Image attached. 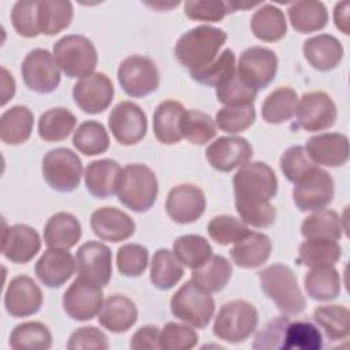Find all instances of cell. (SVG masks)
Segmentation results:
<instances>
[{
    "label": "cell",
    "mask_w": 350,
    "mask_h": 350,
    "mask_svg": "<svg viewBox=\"0 0 350 350\" xmlns=\"http://www.w3.org/2000/svg\"><path fill=\"white\" fill-rule=\"evenodd\" d=\"M235 204L269 202L278 193L273 170L262 161L243 164L232 178Z\"/></svg>",
    "instance_id": "cell-4"
},
{
    "label": "cell",
    "mask_w": 350,
    "mask_h": 350,
    "mask_svg": "<svg viewBox=\"0 0 350 350\" xmlns=\"http://www.w3.org/2000/svg\"><path fill=\"white\" fill-rule=\"evenodd\" d=\"M118 81L130 97H144L159 88L160 74L153 60L142 55H131L120 63Z\"/></svg>",
    "instance_id": "cell-9"
},
{
    "label": "cell",
    "mask_w": 350,
    "mask_h": 350,
    "mask_svg": "<svg viewBox=\"0 0 350 350\" xmlns=\"http://www.w3.org/2000/svg\"><path fill=\"white\" fill-rule=\"evenodd\" d=\"M256 120L254 105H239V107H223L217 111L215 123L216 126L228 134L242 133L249 129Z\"/></svg>",
    "instance_id": "cell-50"
},
{
    "label": "cell",
    "mask_w": 350,
    "mask_h": 350,
    "mask_svg": "<svg viewBox=\"0 0 350 350\" xmlns=\"http://www.w3.org/2000/svg\"><path fill=\"white\" fill-rule=\"evenodd\" d=\"M305 149L317 165L340 167L349 159V138L340 133H324L310 137Z\"/></svg>",
    "instance_id": "cell-24"
},
{
    "label": "cell",
    "mask_w": 350,
    "mask_h": 350,
    "mask_svg": "<svg viewBox=\"0 0 350 350\" xmlns=\"http://www.w3.org/2000/svg\"><path fill=\"white\" fill-rule=\"evenodd\" d=\"M232 273L230 261L223 256H211L201 267L193 269L191 282L206 293L223 290Z\"/></svg>",
    "instance_id": "cell-34"
},
{
    "label": "cell",
    "mask_w": 350,
    "mask_h": 350,
    "mask_svg": "<svg viewBox=\"0 0 350 350\" xmlns=\"http://www.w3.org/2000/svg\"><path fill=\"white\" fill-rule=\"evenodd\" d=\"M278 56L264 46H250L242 52L237 66L238 78L256 92L267 88L276 75Z\"/></svg>",
    "instance_id": "cell-10"
},
{
    "label": "cell",
    "mask_w": 350,
    "mask_h": 350,
    "mask_svg": "<svg viewBox=\"0 0 350 350\" xmlns=\"http://www.w3.org/2000/svg\"><path fill=\"white\" fill-rule=\"evenodd\" d=\"M313 320L332 340H340L350 334V312L343 305H323L313 310Z\"/></svg>",
    "instance_id": "cell-46"
},
{
    "label": "cell",
    "mask_w": 350,
    "mask_h": 350,
    "mask_svg": "<svg viewBox=\"0 0 350 350\" xmlns=\"http://www.w3.org/2000/svg\"><path fill=\"white\" fill-rule=\"evenodd\" d=\"M198 342L197 332L186 324L170 321L160 331L159 345L164 350H189Z\"/></svg>",
    "instance_id": "cell-55"
},
{
    "label": "cell",
    "mask_w": 350,
    "mask_h": 350,
    "mask_svg": "<svg viewBox=\"0 0 350 350\" xmlns=\"http://www.w3.org/2000/svg\"><path fill=\"white\" fill-rule=\"evenodd\" d=\"M250 29L254 37L261 41H279L287 33L286 16L280 8L272 4H264L253 14Z\"/></svg>",
    "instance_id": "cell-32"
},
{
    "label": "cell",
    "mask_w": 350,
    "mask_h": 350,
    "mask_svg": "<svg viewBox=\"0 0 350 350\" xmlns=\"http://www.w3.org/2000/svg\"><path fill=\"white\" fill-rule=\"evenodd\" d=\"M72 98L83 112L96 115L105 111L112 103L113 85L105 74L92 72L74 85Z\"/></svg>",
    "instance_id": "cell-16"
},
{
    "label": "cell",
    "mask_w": 350,
    "mask_h": 350,
    "mask_svg": "<svg viewBox=\"0 0 350 350\" xmlns=\"http://www.w3.org/2000/svg\"><path fill=\"white\" fill-rule=\"evenodd\" d=\"M53 56L68 78H83L97 66V51L93 42L81 34H70L57 40L53 44Z\"/></svg>",
    "instance_id": "cell-6"
},
{
    "label": "cell",
    "mask_w": 350,
    "mask_h": 350,
    "mask_svg": "<svg viewBox=\"0 0 350 350\" xmlns=\"http://www.w3.org/2000/svg\"><path fill=\"white\" fill-rule=\"evenodd\" d=\"M342 257V247L336 241L310 238L299 245L298 260L309 268L334 267Z\"/></svg>",
    "instance_id": "cell-37"
},
{
    "label": "cell",
    "mask_w": 350,
    "mask_h": 350,
    "mask_svg": "<svg viewBox=\"0 0 350 350\" xmlns=\"http://www.w3.org/2000/svg\"><path fill=\"white\" fill-rule=\"evenodd\" d=\"M81 235V223L68 212H57L52 215L44 227V241L51 249L68 250L77 245Z\"/></svg>",
    "instance_id": "cell-29"
},
{
    "label": "cell",
    "mask_w": 350,
    "mask_h": 350,
    "mask_svg": "<svg viewBox=\"0 0 350 350\" xmlns=\"http://www.w3.org/2000/svg\"><path fill=\"white\" fill-rule=\"evenodd\" d=\"M72 4L67 0L38 1L37 21L41 34L55 36L67 29L72 21Z\"/></svg>",
    "instance_id": "cell-35"
},
{
    "label": "cell",
    "mask_w": 350,
    "mask_h": 350,
    "mask_svg": "<svg viewBox=\"0 0 350 350\" xmlns=\"http://www.w3.org/2000/svg\"><path fill=\"white\" fill-rule=\"evenodd\" d=\"M21 74L25 85L40 94L56 90L60 83V70L55 56L42 48H36L26 55Z\"/></svg>",
    "instance_id": "cell-11"
},
{
    "label": "cell",
    "mask_w": 350,
    "mask_h": 350,
    "mask_svg": "<svg viewBox=\"0 0 350 350\" xmlns=\"http://www.w3.org/2000/svg\"><path fill=\"white\" fill-rule=\"evenodd\" d=\"M293 29L298 33H313L327 26L328 11L321 1H295L287 8Z\"/></svg>",
    "instance_id": "cell-33"
},
{
    "label": "cell",
    "mask_w": 350,
    "mask_h": 350,
    "mask_svg": "<svg viewBox=\"0 0 350 350\" xmlns=\"http://www.w3.org/2000/svg\"><path fill=\"white\" fill-rule=\"evenodd\" d=\"M77 124L74 113L66 108H52L41 113L38 119V135L46 142L66 139Z\"/></svg>",
    "instance_id": "cell-43"
},
{
    "label": "cell",
    "mask_w": 350,
    "mask_h": 350,
    "mask_svg": "<svg viewBox=\"0 0 350 350\" xmlns=\"http://www.w3.org/2000/svg\"><path fill=\"white\" fill-rule=\"evenodd\" d=\"M78 278L104 287L112 276V253L109 247L97 241L79 246L75 254Z\"/></svg>",
    "instance_id": "cell-14"
},
{
    "label": "cell",
    "mask_w": 350,
    "mask_h": 350,
    "mask_svg": "<svg viewBox=\"0 0 350 350\" xmlns=\"http://www.w3.org/2000/svg\"><path fill=\"white\" fill-rule=\"evenodd\" d=\"M205 194L191 183H182L172 187L165 200V211L171 220L179 224H189L198 220L205 212Z\"/></svg>",
    "instance_id": "cell-18"
},
{
    "label": "cell",
    "mask_w": 350,
    "mask_h": 350,
    "mask_svg": "<svg viewBox=\"0 0 350 350\" xmlns=\"http://www.w3.org/2000/svg\"><path fill=\"white\" fill-rule=\"evenodd\" d=\"M257 275L261 290L282 313L295 316L304 312L306 301L291 268L283 264H273Z\"/></svg>",
    "instance_id": "cell-2"
},
{
    "label": "cell",
    "mask_w": 350,
    "mask_h": 350,
    "mask_svg": "<svg viewBox=\"0 0 350 350\" xmlns=\"http://www.w3.org/2000/svg\"><path fill=\"white\" fill-rule=\"evenodd\" d=\"M122 168L112 159L94 160L85 168V185L88 191L97 198H108L116 194Z\"/></svg>",
    "instance_id": "cell-26"
},
{
    "label": "cell",
    "mask_w": 350,
    "mask_h": 350,
    "mask_svg": "<svg viewBox=\"0 0 350 350\" xmlns=\"http://www.w3.org/2000/svg\"><path fill=\"white\" fill-rule=\"evenodd\" d=\"M72 145L85 156L101 154L109 148V135L100 122L86 120L74 131Z\"/></svg>",
    "instance_id": "cell-47"
},
{
    "label": "cell",
    "mask_w": 350,
    "mask_h": 350,
    "mask_svg": "<svg viewBox=\"0 0 350 350\" xmlns=\"http://www.w3.org/2000/svg\"><path fill=\"white\" fill-rule=\"evenodd\" d=\"M271 250L272 242L268 235L250 231L246 237L234 243L230 256L235 265L245 269H253L261 267L269 258Z\"/></svg>",
    "instance_id": "cell-28"
},
{
    "label": "cell",
    "mask_w": 350,
    "mask_h": 350,
    "mask_svg": "<svg viewBox=\"0 0 350 350\" xmlns=\"http://www.w3.org/2000/svg\"><path fill=\"white\" fill-rule=\"evenodd\" d=\"M237 70L235 66V55L231 49H224L220 55L216 56L208 66L190 71L191 78L205 86L217 88L226 79H228Z\"/></svg>",
    "instance_id": "cell-48"
},
{
    "label": "cell",
    "mask_w": 350,
    "mask_h": 350,
    "mask_svg": "<svg viewBox=\"0 0 350 350\" xmlns=\"http://www.w3.org/2000/svg\"><path fill=\"white\" fill-rule=\"evenodd\" d=\"M257 92L243 83L235 72L220 83L216 88V97L217 101L224 104L226 107H239V105H249L253 104L256 100Z\"/></svg>",
    "instance_id": "cell-54"
},
{
    "label": "cell",
    "mask_w": 350,
    "mask_h": 350,
    "mask_svg": "<svg viewBox=\"0 0 350 350\" xmlns=\"http://www.w3.org/2000/svg\"><path fill=\"white\" fill-rule=\"evenodd\" d=\"M108 126L120 145L130 146L142 141L148 130V120L139 105L131 101H120L112 108Z\"/></svg>",
    "instance_id": "cell-13"
},
{
    "label": "cell",
    "mask_w": 350,
    "mask_h": 350,
    "mask_svg": "<svg viewBox=\"0 0 350 350\" xmlns=\"http://www.w3.org/2000/svg\"><path fill=\"white\" fill-rule=\"evenodd\" d=\"M294 185L293 201L301 212L324 209L334 198V179L319 167Z\"/></svg>",
    "instance_id": "cell-12"
},
{
    "label": "cell",
    "mask_w": 350,
    "mask_h": 350,
    "mask_svg": "<svg viewBox=\"0 0 350 350\" xmlns=\"http://www.w3.org/2000/svg\"><path fill=\"white\" fill-rule=\"evenodd\" d=\"M323 346L320 331L309 321L286 320L280 349L283 350H319Z\"/></svg>",
    "instance_id": "cell-39"
},
{
    "label": "cell",
    "mask_w": 350,
    "mask_h": 350,
    "mask_svg": "<svg viewBox=\"0 0 350 350\" xmlns=\"http://www.w3.org/2000/svg\"><path fill=\"white\" fill-rule=\"evenodd\" d=\"M257 5V3H239L227 0H187L183 4L185 15L193 21L217 22L226 15Z\"/></svg>",
    "instance_id": "cell-36"
},
{
    "label": "cell",
    "mask_w": 350,
    "mask_h": 350,
    "mask_svg": "<svg viewBox=\"0 0 350 350\" xmlns=\"http://www.w3.org/2000/svg\"><path fill=\"white\" fill-rule=\"evenodd\" d=\"M343 226L340 216L331 209H319L304 219L301 234L304 238H320L338 241L342 237Z\"/></svg>",
    "instance_id": "cell-41"
},
{
    "label": "cell",
    "mask_w": 350,
    "mask_h": 350,
    "mask_svg": "<svg viewBox=\"0 0 350 350\" xmlns=\"http://www.w3.org/2000/svg\"><path fill=\"white\" fill-rule=\"evenodd\" d=\"M302 52L309 64L319 71L334 70L343 57V46L331 34H317L304 42Z\"/></svg>",
    "instance_id": "cell-27"
},
{
    "label": "cell",
    "mask_w": 350,
    "mask_h": 350,
    "mask_svg": "<svg viewBox=\"0 0 350 350\" xmlns=\"http://www.w3.org/2000/svg\"><path fill=\"white\" fill-rule=\"evenodd\" d=\"M317 168V164L312 161L304 146L295 145L284 150L280 156V170L287 180L297 183L309 172Z\"/></svg>",
    "instance_id": "cell-51"
},
{
    "label": "cell",
    "mask_w": 350,
    "mask_h": 350,
    "mask_svg": "<svg viewBox=\"0 0 350 350\" xmlns=\"http://www.w3.org/2000/svg\"><path fill=\"white\" fill-rule=\"evenodd\" d=\"M250 232L247 226L227 215L215 216L208 224L209 237L219 245H230L241 241Z\"/></svg>",
    "instance_id": "cell-52"
},
{
    "label": "cell",
    "mask_w": 350,
    "mask_h": 350,
    "mask_svg": "<svg viewBox=\"0 0 350 350\" xmlns=\"http://www.w3.org/2000/svg\"><path fill=\"white\" fill-rule=\"evenodd\" d=\"M38 1L21 0L16 1L11 11V22L15 31L26 38H34L40 34L37 21Z\"/></svg>",
    "instance_id": "cell-56"
},
{
    "label": "cell",
    "mask_w": 350,
    "mask_h": 350,
    "mask_svg": "<svg viewBox=\"0 0 350 350\" xmlns=\"http://www.w3.org/2000/svg\"><path fill=\"white\" fill-rule=\"evenodd\" d=\"M298 104L297 92L282 86L267 96L261 105V116L269 124H280L295 115Z\"/></svg>",
    "instance_id": "cell-38"
},
{
    "label": "cell",
    "mask_w": 350,
    "mask_h": 350,
    "mask_svg": "<svg viewBox=\"0 0 350 350\" xmlns=\"http://www.w3.org/2000/svg\"><path fill=\"white\" fill-rule=\"evenodd\" d=\"M183 276V265L174 252L159 249L154 252L150 262V282L159 290L172 288Z\"/></svg>",
    "instance_id": "cell-42"
},
{
    "label": "cell",
    "mask_w": 350,
    "mask_h": 350,
    "mask_svg": "<svg viewBox=\"0 0 350 350\" xmlns=\"http://www.w3.org/2000/svg\"><path fill=\"white\" fill-rule=\"evenodd\" d=\"M75 268L77 262L70 252L49 247L37 260L34 272L44 286L57 288L74 275Z\"/></svg>",
    "instance_id": "cell-21"
},
{
    "label": "cell",
    "mask_w": 350,
    "mask_h": 350,
    "mask_svg": "<svg viewBox=\"0 0 350 350\" xmlns=\"http://www.w3.org/2000/svg\"><path fill=\"white\" fill-rule=\"evenodd\" d=\"M90 227L94 235L109 242L124 241L135 231L134 220L126 212L113 206L96 209L90 216Z\"/></svg>",
    "instance_id": "cell-23"
},
{
    "label": "cell",
    "mask_w": 350,
    "mask_h": 350,
    "mask_svg": "<svg viewBox=\"0 0 350 350\" xmlns=\"http://www.w3.org/2000/svg\"><path fill=\"white\" fill-rule=\"evenodd\" d=\"M33 112L26 105H14L0 118V138L7 145L26 142L33 131Z\"/></svg>",
    "instance_id": "cell-31"
},
{
    "label": "cell",
    "mask_w": 350,
    "mask_h": 350,
    "mask_svg": "<svg viewBox=\"0 0 350 350\" xmlns=\"http://www.w3.org/2000/svg\"><path fill=\"white\" fill-rule=\"evenodd\" d=\"M297 123L306 131H321L334 126L338 111L332 98L324 92L305 93L297 104Z\"/></svg>",
    "instance_id": "cell-15"
},
{
    "label": "cell",
    "mask_w": 350,
    "mask_h": 350,
    "mask_svg": "<svg viewBox=\"0 0 350 350\" xmlns=\"http://www.w3.org/2000/svg\"><path fill=\"white\" fill-rule=\"evenodd\" d=\"M41 249L38 232L26 224H14L3 232V256L15 264L29 262Z\"/></svg>",
    "instance_id": "cell-22"
},
{
    "label": "cell",
    "mask_w": 350,
    "mask_h": 350,
    "mask_svg": "<svg viewBox=\"0 0 350 350\" xmlns=\"http://www.w3.org/2000/svg\"><path fill=\"white\" fill-rule=\"evenodd\" d=\"M103 301L100 286L77 278L63 294V309L70 319L86 321L98 313Z\"/></svg>",
    "instance_id": "cell-17"
},
{
    "label": "cell",
    "mask_w": 350,
    "mask_h": 350,
    "mask_svg": "<svg viewBox=\"0 0 350 350\" xmlns=\"http://www.w3.org/2000/svg\"><path fill=\"white\" fill-rule=\"evenodd\" d=\"M42 293L38 284L26 275L11 279L4 294V306L12 317H27L40 310Z\"/></svg>",
    "instance_id": "cell-20"
},
{
    "label": "cell",
    "mask_w": 350,
    "mask_h": 350,
    "mask_svg": "<svg viewBox=\"0 0 350 350\" xmlns=\"http://www.w3.org/2000/svg\"><path fill=\"white\" fill-rule=\"evenodd\" d=\"M41 171L51 189L60 193H70L79 186L82 163L71 149L55 148L44 156Z\"/></svg>",
    "instance_id": "cell-8"
},
{
    "label": "cell",
    "mask_w": 350,
    "mask_h": 350,
    "mask_svg": "<svg viewBox=\"0 0 350 350\" xmlns=\"http://www.w3.org/2000/svg\"><path fill=\"white\" fill-rule=\"evenodd\" d=\"M98 323L113 334L129 331L138 319L135 304L126 295L113 294L105 298L97 313Z\"/></svg>",
    "instance_id": "cell-25"
},
{
    "label": "cell",
    "mask_w": 350,
    "mask_h": 350,
    "mask_svg": "<svg viewBox=\"0 0 350 350\" xmlns=\"http://www.w3.org/2000/svg\"><path fill=\"white\" fill-rule=\"evenodd\" d=\"M159 336H160V331L157 327L154 325H144L139 329H137L134 332V335L131 336L130 340V347L134 350H154V349H160L159 345Z\"/></svg>",
    "instance_id": "cell-59"
},
{
    "label": "cell",
    "mask_w": 350,
    "mask_h": 350,
    "mask_svg": "<svg viewBox=\"0 0 350 350\" xmlns=\"http://www.w3.org/2000/svg\"><path fill=\"white\" fill-rule=\"evenodd\" d=\"M159 185L154 172L145 164H127L118 183V200L129 209L144 213L156 202Z\"/></svg>",
    "instance_id": "cell-3"
},
{
    "label": "cell",
    "mask_w": 350,
    "mask_h": 350,
    "mask_svg": "<svg viewBox=\"0 0 350 350\" xmlns=\"http://www.w3.org/2000/svg\"><path fill=\"white\" fill-rule=\"evenodd\" d=\"M185 111L183 105L176 100H165L157 105L153 113V133L159 142L174 145L183 138L180 122Z\"/></svg>",
    "instance_id": "cell-30"
},
{
    "label": "cell",
    "mask_w": 350,
    "mask_h": 350,
    "mask_svg": "<svg viewBox=\"0 0 350 350\" xmlns=\"http://www.w3.org/2000/svg\"><path fill=\"white\" fill-rule=\"evenodd\" d=\"M180 131L190 144L204 145L216 135V123L202 111L187 109L180 122Z\"/></svg>",
    "instance_id": "cell-49"
},
{
    "label": "cell",
    "mask_w": 350,
    "mask_h": 350,
    "mask_svg": "<svg viewBox=\"0 0 350 350\" xmlns=\"http://www.w3.org/2000/svg\"><path fill=\"white\" fill-rule=\"evenodd\" d=\"M340 276L334 267L312 268L304 278L306 294L316 301L335 299L340 293Z\"/></svg>",
    "instance_id": "cell-40"
},
{
    "label": "cell",
    "mask_w": 350,
    "mask_h": 350,
    "mask_svg": "<svg viewBox=\"0 0 350 350\" xmlns=\"http://www.w3.org/2000/svg\"><path fill=\"white\" fill-rule=\"evenodd\" d=\"M8 343L15 350H46L52 346V334L40 321H26L12 329Z\"/></svg>",
    "instance_id": "cell-45"
},
{
    "label": "cell",
    "mask_w": 350,
    "mask_h": 350,
    "mask_svg": "<svg viewBox=\"0 0 350 350\" xmlns=\"http://www.w3.org/2000/svg\"><path fill=\"white\" fill-rule=\"evenodd\" d=\"M257 309L245 299L226 302L215 317L213 335L220 340L241 343L257 328Z\"/></svg>",
    "instance_id": "cell-5"
},
{
    "label": "cell",
    "mask_w": 350,
    "mask_h": 350,
    "mask_svg": "<svg viewBox=\"0 0 350 350\" xmlns=\"http://www.w3.org/2000/svg\"><path fill=\"white\" fill-rule=\"evenodd\" d=\"M172 252L183 267L196 269L211 258L212 246L204 237L187 234L174 241Z\"/></svg>",
    "instance_id": "cell-44"
},
{
    "label": "cell",
    "mask_w": 350,
    "mask_h": 350,
    "mask_svg": "<svg viewBox=\"0 0 350 350\" xmlns=\"http://www.w3.org/2000/svg\"><path fill=\"white\" fill-rule=\"evenodd\" d=\"M350 3L349 1H340L334 8V22L335 26L343 33L350 34Z\"/></svg>",
    "instance_id": "cell-60"
},
{
    "label": "cell",
    "mask_w": 350,
    "mask_h": 350,
    "mask_svg": "<svg viewBox=\"0 0 350 350\" xmlns=\"http://www.w3.org/2000/svg\"><path fill=\"white\" fill-rule=\"evenodd\" d=\"M148 249L139 243H126L116 253V267L123 276L137 278L148 267Z\"/></svg>",
    "instance_id": "cell-53"
},
{
    "label": "cell",
    "mask_w": 350,
    "mask_h": 350,
    "mask_svg": "<svg viewBox=\"0 0 350 350\" xmlns=\"http://www.w3.org/2000/svg\"><path fill=\"white\" fill-rule=\"evenodd\" d=\"M172 314L194 328H205L215 313L211 293L204 291L191 280L182 284L170 301Z\"/></svg>",
    "instance_id": "cell-7"
},
{
    "label": "cell",
    "mask_w": 350,
    "mask_h": 350,
    "mask_svg": "<svg viewBox=\"0 0 350 350\" xmlns=\"http://www.w3.org/2000/svg\"><path fill=\"white\" fill-rule=\"evenodd\" d=\"M241 220L257 228H265L275 223L276 211L271 202L264 204H235Z\"/></svg>",
    "instance_id": "cell-58"
},
{
    "label": "cell",
    "mask_w": 350,
    "mask_h": 350,
    "mask_svg": "<svg viewBox=\"0 0 350 350\" xmlns=\"http://www.w3.org/2000/svg\"><path fill=\"white\" fill-rule=\"evenodd\" d=\"M226 40L227 33L224 30L200 25L179 37L175 45V56L190 71L200 70L216 59Z\"/></svg>",
    "instance_id": "cell-1"
},
{
    "label": "cell",
    "mask_w": 350,
    "mask_h": 350,
    "mask_svg": "<svg viewBox=\"0 0 350 350\" xmlns=\"http://www.w3.org/2000/svg\"><path fill=\"white\" fill-rule=\"evenodd\" d=\"M253 148L242 137H219L205 150L208 163L217 171L230 172L237 167L249 163Z\"/></svg>",
    "instance_id": "cell-19"
},
{
    "label": "cell",
    "mask_w": 350,
    "mask_h": 350,
    "mask_svg": "<svg viewBox=\"0 0 350 350\" xmlns=\"http://www.w3.org/2000/svg\"><path fill=\"white\" fill-rule=\"evenodd\" d=\"M108 347L107 335L93 325L75 329L67 342V349L70 350H107Z\"/></svg>",
    "instance_id": "cell-57"
},
{
    "label": "cell",
    "mask_w": 350,
    "mask_h": 350,
    "mask_svg": "<svg viewBox=\"0 0 350 350\" xmlns=\"http://www.w3.org/2000/svg\"><path fill=\"white\" fill-rule=\"evenodd\" d=\"M1 105H5L15 94V81L5 67H1Z\"/></svg>",
    "instance_id": "cell-61"
}]
</instances>
